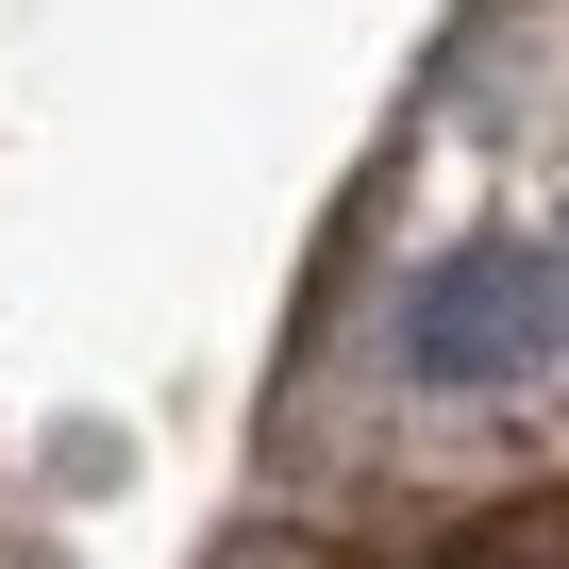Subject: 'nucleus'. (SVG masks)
Returning <instances> with one entry per match:
<instances>
[{"label": "nucleus", "instance_id": "obj_1", "mask_svg": "<svg viewBox=\"0 0 569 569\" xmlns=\"http://www.w3.org/2000/svg\"><path fill=\"white\" fill-rule=\"evenodd\" d=\"M552 336H569V268L552 251H452L402 302V369L419 386H519Z\"/></svg>", "mask_w": 569, "mask_h": 569}, {"label": "nucleus", "instance_id": "obj_2", "mask_svg": "<svg viewBox=\"0 0 569 569\" xmlns=\"http://www.w3.org/2000/svg\"><path fill=\"white\" fill-rule=\"evenodd\" d=\"M469 569H569V502H502V519H469Z\"/></svg>", "mask_w": 569, "mask_h": 569}]
</instances>
